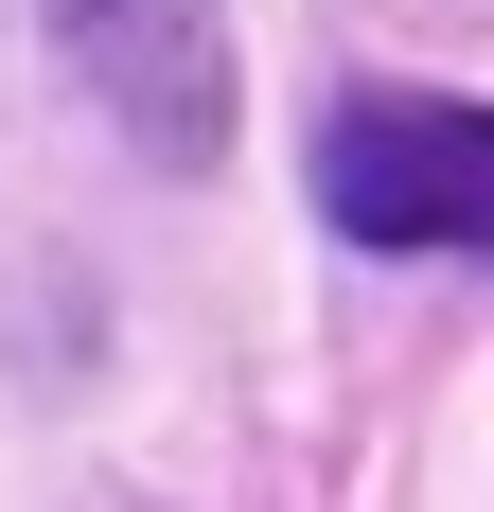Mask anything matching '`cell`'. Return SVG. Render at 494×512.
<instances>
[{"mask_svg":"<svg viewBox=\"0 0 494 512\" xmlns=\"http://www.w3.org/2000/svg\"><path fill=\"white\" fill-rule=\"evenodd\" d=\"M318 212L353 248H477L494 230V124L442 89H353L318 124Z\"/></svg>","mask_w":494,"mask_h":512,"instance_id":"cell-1","label":"cell"},{"mask_svg":"<svg viewBox=\"0 0 494 512\" xmlns=\"http://www.w3.org/2000/svg\"><path fill=\"white\" fill-rule=\"evenodd\" d=\"M53 36L124 106L142 159H212L230 142V53H212V0H53Z\"/></svg>","mask_w":494,"mask_h":512,"instance_id":"cell-2","label":"cell"}]
</instances>
